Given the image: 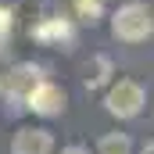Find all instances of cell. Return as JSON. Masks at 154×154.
<instances>
[{"instance_id":"obj_2","label":"cell","mask_w":154,"mask_h":154,"mask_svg":"<svg viewBox=\"0 0 154 154\" xmlns=\"http://www.w3.org/2000/svg\"><path fill=\"white\" fill-rule=\"evenodd\" d=\"M143 104H147V93L136 79H115L104 93V108L115 118H136L143 111Z\"/></svg>"},{"instance_id":"obj_5","label":"cell","mask_w":154,"mask_h":154,"mask_svg":"<svg viewBox=\"0 0 154 154\" xmlns=\"http://www.w3.org/2000/svg\"><path fill=\"white\" fill-rule=\"evenodd\" d=\"M43 72H39V65H29V61H22V65H14L11 72H7V79H4V90L11 93V97H18V100H25L32 90H36L39 82H43Z\"/></svg>"},{"instance_id":"obj_13","label":"cell","mask_w":154,"mask_h":154,"mask_svg":"<svg viewBox=\"0 0 154 154\" xmlns=\"http://www.w3.org/2000/svg\"><path fill=\"white\" fill-rule=\"evenodd\" d=\"M0 93H4V82H0Z\"/></svg>"},{"instance_id":"obj_7","label":"cell","mask_w":154,"mask_h":154,"mask_svg":"<svg viewBox=\"0 0 154 154\" xmlns=\"http://www.w3.org/2000/svg\"><path fill=\"white\" fill-rule=\"evenodd\" d=\"M111 75H115L111 57H104V54L90 57V65H86V90H100V86H108V79H111Z\"/></svg>"},{"instance_id":"obj_12","label":"cell","mask_w":154,"mask_h":154,"mask_svg":"<svg viewBox=\"0 0 154 154\" xmlns=\"http://www.w3.org/2000/svg\"><path fill=\"white\" fill-rule=\"evenodd\" d=\"M140 154H154V140H147V143L140 147Z\"/></svg>"},{"instance_id":"obj_1","label":"cell","mask_w":154,"mask_h":154,"mask_svg":"<svg viewBox=\"0 0 154 154\" xmlns=\"http://www.w3.org/2000/svg\"><path fill=\"white\" fill-rule=\"evenodd\" d=\"M111 36L122 43H143L154 36V11L147 4H125L111 18Z\"/></svg>"},{"instance_id":"obj_6","label":"cell","mask_w":154,"mask_h":154,"mask_svg":"<svg viewBox=\"0 0 154 154\" xmlns=\"http://www.w3.org/2000/svg\"><path fill=\"white\" fill-rule=\"evenodd\" d=\"M32 36L39 39V43H47V47H68L72 39H75V32H72V22L68 18H43L39 25H32Z\"/></svg>"},{"instance_id":"obj_10","label":"cell","mask_w":154,"mask_h":154,"mask_svg":"<svg viewBox=\"0 0 154 154\" xmlns=\"http://www.w3.org/2000/svg\"><path fill=\"white\" fill-rule=\"evenodd\" d=\"M11 22H14V11H11V7H0V32H7Z\"/></svg>"},{"instance_id":"obj_4","label":"cell","mask_w":154,"mask_h":154,"mask_svg":"<svg viewBox=\"0 0 154 154\" xmlns=\"http://www.w3.org/2000/svg\"><path fill=\"white\" fill-rule=\"evenodd\" d=\"M11 154H54V136H50V129L22 125V129L11 136Z\"/></svg>"},{"instance_id":"obj_8","label":"cell","mask_w":154,"mask_h":154,"mask_svg":"<svg viewBox=\"0 0 154 154\" xmlns=\"http://www.w3.org/2000/svg\"><path fill=\"white\" fill-rule=\"evenodd\" d=\"M97 154H133V140L125 133H104L100 143H97Z\"/></svg>"},{"instance_id":"obj_3","label":"cell","mask_w":154,"mask_h":154,"mask_svg":"<svg viewBox=\"0 0 154 154\" xmlns=\"http://www.w3.org/2000/svg\"><path fill=\"white\" fill-rule=\"evenodd\" d=\"M65 104H68V93H65L57 82H47V79L25 97V108H29L32 115H39V118H57L65 111Z\"/></svg>"},{"instance_id":"obj_9","label":"cell","mask_w":154,"mask_h":154,"mask_svg":"<svg viewBox=\"0 0 154 154\" xmlns=\"http://www.w3.org/2000/svg\"><path fill=\"white\" fill-rule=\"evenodd\" d=\"M75 11L82 22H97L100 18V0H75Z\"/></svg>"},{"instance_id":"obj_11","label":"cell","mask_w":154,"mask_h":154,"mask_svg":"<svg viewBox=\"0 0 154 154\" xmlns=\"http://www.w3.org/2000/svg\"><path fill=\"white\" fill-rule=\"evenodd\" d=\"M61 154H90V151H86V147H79V143H72V147H65Z\"/></svg>"}]
</instances>
